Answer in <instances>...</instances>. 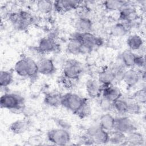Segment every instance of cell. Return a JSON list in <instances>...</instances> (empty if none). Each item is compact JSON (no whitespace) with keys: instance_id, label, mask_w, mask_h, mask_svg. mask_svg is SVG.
<instances>
[{"instance_id":"cell-1","label":"cell","mask_w":146,"mask_h":146,"mask_svg":"<svg viewBox=\"0 0 146 146\" xmlns=\"http://www.w3.org/2000/svg\"><path fill=\"white\" fill-rule=\"evenodd\" d=\"M14 71L20 76L31 78L39 74L37 62L30 57H23L18 60L15 64Z\"/></svg>"},{"instance_id":"cell-2","label":"cell","mask_w":146,"mask_h":146,"mask_svg":"<svg viewBox=\"0 0 146 146\" xmlns=\"http://www.w3.org/2000/svg\"><path fill=\"white\" fill-rule=\"evenodd\" d=\"M0 105L2 108L13 112L23 110L25 107L24 99L20 95L13 93H5L1 96Z\"/></svg>"},{"instance_id":"cell-3","label":"cell","mask_w":146,"mask_h":146,"mask_svg":"<svg viewBox=\"0 0 146 146\" xmlns=\"http://www.w3.org/2000/svg\"><path fill=\"white\" fill-rule=\"evenodd\" d=\"M9 19L15 29L19 30H25L31 25L33 17L30 13L21 10L11 13L9 16Z\"/></svg>"},{"instance_id":"cell-4","label":"cell","mask_w":146,"mask_h":146,"mask_svg":"<svg viewBox=\"0 0 146 146\" xmlns=\"http://www.w3.org/2000/svg\"><path fill=\"white\" fill-rule=\"evenodd\" d=\"M86 99L87 98L82 97L76 94L68 92L63 95L61 106L76 114Z\"/></svg>"},{"instance_id":"cell-5","label":"cell","mask_w":146,"mask_h":146,"mask_svg":"<svg viewBox=\"0 0 146 146\" xmlns=\"http://www.w3.org/2000/svg\"><path fill=\"white\" fill-rule=\"evenodd\" d=\"M82 65L78 60L69 59L64 65L62 76L76 82L82 74Z\"/></svg>"},{"instance_id":"cell-6","label":"cell","mask_w":146,"mask_h":146,"mask_svg":"<svg viewBox=\"0 0 146 146\" xmlns=\"http://www.w3.org/2000/svg\"><path fill=\"white\" fill-rule=\"evenodd\" d=\"M47 137L50 143L58 145H67L71 140L69 132L64 128L50 129L47 133Z\"/></svg>"},{"instance_id":"cell-7","label":"cell","mask_w":146,"mask_h":146,"mask_svg":"<svg viewBox=\"0 0 146 146\" xmlns=\"http://www.w3.org/2000/svg\"><path fill=\"white\" fill-rule=\"evenodd\" d=\"M91 144H104L109 141L110 133L100 126H94L90 128L86 134Z\"/></svg>"},{"instance_id":"cell-8","label":"cell","mask_w":146,"mask_h":146,"mask_svg":"<svg viewBox=\"0 0 146 146\" xmlns=\"http://www.w3.org/2000/svg\"><path fill=\"white\" fill-rule=\"evenodd\" d=\"M113 130L126 135L131 131L136 130V128L134 123L129 117L123 116L115 117Z\"/></svg>"},{"instance_id":"cell-9","label":"cell","mask_w":146,"mask_h":146,"mask_svg":"<svg viewBox=\"0 0 146 146\" xmlns=\"http://www.w3.org/2000/svg\"><path fill=\"white\" fill-rule=\"evenodd\" d=\"M119 19L120 22L127 23L131 26V23L135 21L137 17V13L136 9L128 3L122 7L119 11Z\"/></svg>"},{"instance_id":"cell-10","label":"cell","mask_w":146,"mask_h":146,"mask_svg":"<svg viewBox=\"0 0 146 146\" xmlns=\"http://www.w3.org/2000/svg\"><path fill=\"white\" fill-rule=\"evenodd\" d=\"M36 49L42 54L52 52L59 49V45L53 38L47 36L40 39Z\"/></svg>"},{"instance_id":"cell-11","label":"cell","mask_w":146,"mask_h":146,"mask_svg":"<svg viewBox=\"0 0 146 146\" xmlns=\"http://www.w3.org/2000/svg\"><path fill=\"white\" fill-rule=\"evenodd\" d=\"M76 33L82 44L92 50L95 47L100 46L103 43V40L100 38L96 36L91 32L83 33L76 32Z\"/></svg>"},{"instance_id":"cell-12","label":"cell","mask_w":146,"mask_h":146,"mask_svg":"<svg viewBox=\"0 0 146 146\" xmlns=\"http://www.w3.org/2000/svg\"><path fill=\"white\" fill-rule=\"evenodd\" d=\"M142 79V74L136 69L129 68L125 70L122 81L129 88L137 85Z\"/></svg>"},{"instance_id":"cell-13","label":"cell","mask_w":146,"mask_h":146,"mask_svg":"<svg viewBox=\"0 0 146 146\" xmlns=\"http://www.w3.org/2000/svg\"><path fill=\"white\" fill-rule=\"evenodd\" d=\"M103 87L98 80L88 79L86 83V92L91 98H98L102 96Z\"/></svg>"},{"instance_id":"cell-14","label":"cell","mask_w":146,"mask_h":146,"mask_svg":"<svg viewBox=\"0 0 146 146\" xmlns=\"http://www.w3.org/2000/svg\"><path fill=\"white\" fill-rule=\"evenodd\" d=\"M81 3L79 1H56L54 2V9L58 13L63 14L77 8Z\"/></svg>"},{"instance_id":"cell-15","label":"cell","mask_w":146,"mask_h":146,"mask_svg":"<svg viewBox=\"0 0 146 146\" xmlns=\"http://www.w3.org/2000/svg\"><path fill=\"white\" fill-rule=\"evenodd\" d=\"M38 72L44 75H50L55 72L56 67L52 59L42 58L37 62Z\"/></svg>"},{"instance_id":"cell-16","label":"cell","mask_w":146,"mask_h":146,"mask_svg":"<svg viewBox=\"0 0 146 146\" xmlns=\"http://www.w3.org/2000/svg\"><path fill=\"white\" fill-rule=\"evenodd\" d=\"M102 96L113 103L122 97V93L118 87L112 84L103 87Z\"/></svg>"},{"instance_id":"cell-17","label":"cell","mask_w":146,"mask_h":146,"mask_svg":"<svg viewBox=\"0 0 146 146\" xmlns=\"http://www.w3.org/2000/svg\"><path fill=\"white\" fill-rule=\"evenodd\" d=\"M82 41L76 33L70 38L67 44V51L69 54L74 55L82 54Z\"/></svg>"},{"instance_id":"cell-18","label":"cell","mask_w":146,"mask_h":146,"mask_svg":"<svg viewBox=\"0 0 146 146\" xmlns=\"http://www.w3.org/2000/svg\"><path fill=\"white\" fill-rule=\"evenodd\" d=\"M98 82L103 87L112 84L115 81V76L111 67L102 70L98 74Z\"/></svg>"},{"instance_id":"cell-19","label":"cell","mask_w":146,"mask_h":146,"mask_svg":"<svg viewBox=\"0 0 146 146\" xmlns=\"http://www.w3.org/2000/svg\"><path fill=\"white\" fill-rule=\"evenodd\" d=\"M63 95L58 92H50L46 93L44 96V103L50 107H56L62 105Z\"/></svg>"},{"instance_id":"cell-20","label":"cell","mask_w":146,"mask_h":146,"mask_svg":"<svg viewBox=\"0 0 146 146\" xmlns=\"http://www.w3.org/2000/svg\"><path fill=\"white\" fill-rule=\"evenodd\" d=\"M29 121L26 119H19L13 122L9 127L11 132L19 135L25 133L29 127Z\"/></svg>"},{"instance_id":"cell-21","label":"cell","mask_w":146,"mask_h":146,"mask_svg":"<svg viewBox=\"0 0 146 146\" xmlns=\"http://www.w3.org/2000/svg\"><path fill=\"white\" fill-rule=\"evenodd\" d=\"M145 141L143 135L136 130L126 134L127 144L131 145H142Z\"/></svg>"},{"instance_id":"cell-22","label":"cell","mask_w":146,"mask_h":146,"mask_svg":"<svg viewBox=\"0 0 146 146\" xmlns=\"http://www.w3.org/2000/svg\"><path fill=\"white\" fill-rule=\"evenodd\" d=\"M92 26L93 24L91 20L85 17L79 18L75 23L77 32L81 33L91 32Z\"/></svg>"},{"instance_id":"cell-23","label":"cell","mask_w":146,"mask_h":146,"mask_svg":"<svg viewBox=\"0 0 146 146\" xmlns=\"http://www.w3.org/2000/svg\"><path fill=\"white\" fill-rule=\"evenodd\" d=\"M129 28L130 27L125 23L119 22L111 26L110 32L113 36L122 37L128 33Z\"/></svg>"},{"instance_id":"cell-24","label":"cell","mask_w":146,"mask_h":146,"mask_svg":"<svg viewBox=\"0 0 146 146\" xmlns=\"http://www.w3.org/2000/svg\"><path fill=\"white\" fill-rule=\"evenodd\" d=\"M127 44L131 51L139 50L144 44V40L142 37L137 34L129 35L127 39Z\"/></svg>"},{"instance_id":"cell-25","label":"cell","mask_w":146,"mask_h":146,"mask_svg":"<svg viewBox=\"0 0 146 146\" xmlns=\"http://www.w3.org/2000/svg\"><path fill=\"white\" fill-rule=\"evenodd\" d=\"M136 54L130 50L124 51L120 55L121 63L126 68H132L135 66Z\"/></svg>"},{"instance_id":"cell-26","label":"cell","mask_w":146,"mask_h":146,"mask_svg":"<svg viewBox=\"0 0 146 146\" xmlns=\"http://www.w3.org/2000/svg\"><path fill=\"white\" fill-rule=\"evenodd\" d=\"M115 119L111 114L106 112L102 115L100 118L99 125L107 131H111L113 129Z\"/></svg>"},{"instance_id":"cell-27","label":"cell","mask_w":146,"mask_h":146,"mask_svg":"<svg viewBox=\"0 0 146 146\" xmlns=\"http://www.w3.org/2000/svg\"><path fill=\"white\" fill-rule=\"evenodd\" d=\"M110 133L109 141L114 145H126V135L116 131L112 130Z\"/></svg>"},{"instance_id":"cell-28","label":"cell","mask_w":146,"mask_h":146,"mask_svg":"<svg viewBox=\"0 0 146 146\" xmlns=\"http://www.w3.org/2000/svg\"><path fill=\"white\" fill-rule=\"evenodd\" d=\"M128 2L124 1L112 0L104 1L103 5L106 10L109 11H119Z\"/></svg>"},{"instance_id":"cell-29","label":"cell","mask_w":146,"mask_h":146,"mask_svg":"<svg viewBox=\"0 0 146 146\" xmlns=\"http://www.w3.org/2000/svg\"><path fill=\"white\" fill-rule=\"evenodd\" d=\"M113 109L118 113L125 115L128 113V102L127 99L121 97L113 103Z\"/></svg>"},{"instance_id":"cell-30","label":"cell","mask_w":146,"mask_h":146,"mask_svg":"<svg viewBox=\"0 0 146 146\" xmlns=\"http://www.w3.org/2000/svg\"><path fill=\"white\" fill-rule=\"evenodd\" d=\"M14 80L13 72L11 70H2L0 73V86L5 88L10 86Z\"/></svg>"},{"instance_id":"cell-31","label":"cell","mask_w":146,"mask_h":146,"mask_svg":"<svg viewBox=\"0 0 146 146\" xmlns=\"http://www.w3.org/2000/svg\"><path fill=\"white\" fill-rule=\"evenodd\" d=\"M36 7L40 13L48 14L54 9V2L47 0L38 1L36 2Z\"/></svg>"},{"instance_id":"cell-32","label":"cell","mask_w":146,"mask_h":146,"mask_svg":"<svg viewBox=\"0 0 146 146\" xmlns=\"http://www.w3.org/2000/svg\"><path fill=\"white\" fill-rule=\"evenodd\" d=\"M111 68L113 72L115 81H122L126 67L120 62L119 63H115Z\"/></svg>"},{"instance_id":"cell-33","label":"cell","mask_w":146,"mask_h":146,"mask_svg":"<svg viewBox=\"0 0 146 146\" xmlns=\"http://www.w3.org/2000/svg\"><path fill=\"white\" fill-rule=\"evenodd\" d=\"M133 100L140 104H144L146 102V90L145 88L143 87L136 91L131 97Z\"/></svg>"},{"instance_id":"cell-34","label":"cell","mask_w":146,"mask_h":146,"mask_svg":"<svg viewBox=\"0 0 146 146\" xmlns=\"http://www.w3.org/2000/svg\"><path fill=\"white\" fill-rule=\"evenodd\" d=\"M91 111V108L89 102L87 99L85 102L83 103V106L80 108V110L77 112L76 115L78 116L80 118L83 119L90 115Z\"/></svg>"},{"instance_id":"cell-35","label":"cell","mask_w":146,"mask_h":146,"mask_svg":"<svg viewBox=\"0 0 146 146\" xmlns=\"http://www.w3.org/2000/svg\"><path fill=\"white\" fill-rule=\"evenodd\" d=\"M128 102V113L138 114L141 111V106L140 104L136 102L131 98L127 99Z\"/></svg>"},{"instance_id":"cell-36","label":"cell","mask_w":146,"mask_h":146,"mask_svg":"<svg viewBox=\"0 0 146 146\" xmlns=\"http://www.w3.org/2000/svg\"><path fill=\"white\" fill-rule=\"evenodd\" d=\"M99 105L100 108L104 112H108L113 109V103L108 100V99L102 96L100 99Z\"/></svg>"},{"instance_id":"cell-37","label":"cell","mask_w":146,"mask_h":146,"mask_svg":"<svg viewBox=\"0 0 146 146\" xmlns=\"http://www.w3.org/2000/svg\"><path fill=\"white\" fill-rule=\"evenodd\" d=\"M145 64V58L141 55H136L135 66L140 68H144Z\"/></svg>"}]
</instances>
